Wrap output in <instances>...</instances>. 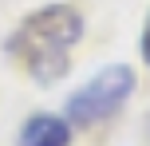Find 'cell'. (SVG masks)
I'll use <instances>...</instances> for the list:
<instances>
[{"instance_id":"1","label":"cell","mask_w":150,"mask_h":146,"mask_svg":"<svg viewBox=\"0 0 150 146\" xmlns=\"http://www.w3.org/2000/svg\"><path fill=\"white\" fill-rule=\"evenodd\" d=\"M83 36V16L71 4H47L24 16L20 28L8 36L4 51L28 71L36 83H55L67 75V51Z\"/></svg>"},{"instance_id":"2","label":"cell","mask_w":150,"mask_h":146,"mask_svg":"<svg viewBox=\"0 0 150 146\" xmlns=\"http://www.w3.org/2000/svg\"><path fill=\"white\" fill-rule=\"evenodd\" d=\"M134 95V71L127 63H115V67L99 71L91 83H83L75 95H67V107H63V118L71 126H91L111 118L122 103Z\"/></svg>"},{"instance_id":"3","label":"cell","mask_w":150,"mask_h":146,"mask_svg":"<svg viewBox=\"0 0 150 146\" xmlns=\"http://www.w3.org/2000/svg\"><path fill=\"white\" fill-rule=\"evenodd\" d=\"M71 123L59 115H32L20 130V146H67Z\"/></svg>"},{"instance_id":"4","label":"cell","mask_w":150,"mask_h":146,"mask_svg":"<svg viewBox=\"0 0 150 146\" xmlns=\"http://www.w3.org/2000/svg\"><path fill=\"white\" fill-rule=\"evenodd\" d=\"M142 59L150 67V16H146V28H142Z\"/></svg>"}]
</instances>
